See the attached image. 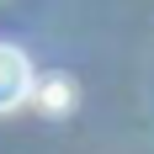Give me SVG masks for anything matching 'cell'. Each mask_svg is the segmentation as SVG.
I'll return each mask as SVG.
<instances>
[{
    "label": "cell",
    "mask_w": 154,
    "mask_h": 154,
    "mask_svg": "<svg viewBox=\"0 0 154 154\" xmlns=\"http://www.w3.org/2000/svg\"><path fill=\"white\" fill-rule=\"evenodd\" d=\"M32 96V64L16 43H0V112H16Z\"/></svg>",
    "instance_id": "cell-1"
},
{
    "label": "cell",
    "mask_w": 154,
    "mask_h": 154,
    "mask_svg": "<svg viewBox=\"0 0 154 154\" xmlns=\"http://www.w3.org/2000/svg\"><path fill=\"white\" fill-rule=\"evenodd\" d=\"M32 91H37V106L43 112H64L69 101H75V85L64 75H48V80H32Z\"/></svg>",
    "instance_id": "cell-2"
}]
</instances>
